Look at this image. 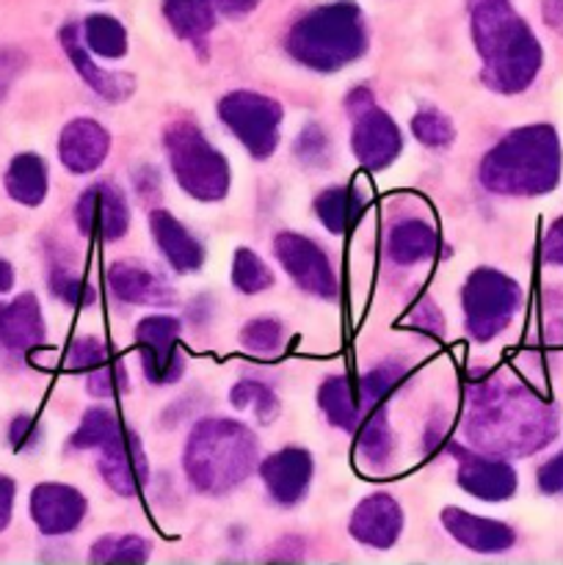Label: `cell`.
I'll use <instances>...</instances> for the list:
<instances>
[{"instance_id":"obj_48","label":"cell","mask_w":563,"mask_h":565,"mask_svg":"<svg viewBox=\"0 0 563 565\" xmlns=\"http://www.w3.org/2000/svg\"><path fill=\"white\" fill-rule=\"evenodd\" d=\"M210 3H213V9L219 11V14L232 17V20H241V17L252 14V11L257 9L259 0H210Z\"/></svg>"},{"instance_id":"obj_3","label":"cell","mask_w":563,"mask_h":565,"mask_svg":"<svg viewBox=\"0 0 563 565\" xmlns=\"http://www.w3.org/2000/svg\"><path fill=\"white\" fill-rule=\"evenodd\" d=\"M561 160L555 127H517L484 158L480 185L497 196H544L561 182Z\"/></svg>"},{"instance_id":"obj_22","label":"cell","mask_w":563,"mask_h":565,"mask_svg":"<svg viewBox=\"0 0 563 565\" xmlns=\"http://www.w3.org/2000/svg\"><path fill=\"white\" fill-rule=\"evenodd\" d=\"M108 287L116 301L132 303V307H171L174 301V290L166 287L163 279L132 263L110 265Z\"/></svg>"},{"instance_id":"obj_9","label":"cell","mask_w":563,"mask_h":565,"mask_svg":"<svg viewBox=\"0 0 563 565\" xmlns=\"http://www.w3.org/2000/svg\"><path fill=\"white\" fill-rule=\"evenodd\" d=\"M219 116L248 154L265 160L279 147L282 105L257 92H232L219 103Z\"/></svg>"},{"instance_id":"obj_7","label":"cell","mask_w":563,"mask_h":565,"mask_svg":"<svg viewBox=\"0 0 563 565\" xmlns=\"http://www.w3.org/2000/svg\"><path fill=\"white\" fill-rule=\"evenodd\" d=\"M464 320L472 340L489 342L511 326L522 309V287L511 276L495 268H478L469 274L461 290Z\"/></svg>"},{"instance_id":"obj_34","label":"cell","mask_w":563,"mask_h":565,"mask_svg":"<svg viewBox=\"0 0 563 565\" xmlns=\"http://www.w3.org/2000/svg\"><path fill=\"white\" fill-rule=\"evenodd\" d=\"M230 403L243 412V408H254V417L259 423H274V417L279 414V401L270 392V386L259 384V381H241V384L232 386Z\"/></svg>"},{"instance_id":"obj_4","label":"cell","mask_w":563,"mask_h":565,"mask_svg":"<svg viewBox=\"0 0 563 565\" xmlns=\"http://www.w3.org/2000/svg\"><path fill=\"white\" fill-rule=\"evenodd\" d=\"M182 463L193 489L210 497L226 494L257 467V439L235 419H204L188 436Z\"/></svg>"},{"instance_id":"obj_36","label":"cell","mask_w":563,"mask_h":565,"mask_svg":"<svg viewBox=\"0 0 563 565\" xmlns=\"http://www.w3.org/2000/svg\"><path fill=\"white\" fill-rule=\"evenodd\" d=\"M149 557V544L138 535H108L92 546L94 563H144Z\"/></svg>"},{"instance_id":"obj_31","label":"cell","mask_w":563,"mask_h":565,"mask_svg":"<svg viewBox=\"0 0 563 565\" xmlns=\"http://www.w3.org/2000/svg\"><path fill=\"white\" fill-rule=\"evenodd\" d=\"M406 364L403 362H384L375 370H370L368 375L359 384V403H362V412H373L375 406H384L386 397L401 386V381L406 379Z\"/></svg>"},{"instance_id":"obj_35","label":"cell","mask_w":563,"mask_h":565,"mask_svg":"<svg viewBox=\"0 0 563 565\" xmlns=\"http://www.w3.org/2000/svg\"><path fill=\"white\" fill-rule=\"evenodd\" d=\"M243 351L254 356H276L285 348V326L274 318H257L241 331Z\"/></svg>"},{"instance_id":"obj_28","label":"cell","mask_w":563,"mask_h":565,"mask_svg":"<svg viewBox=\"0 0 563 565\" xmlns=\"http://www.w3.org/2000/svg\"><path fill=\"white\" fill-rule=\"evenodd\" d=\"M318 403L320 408H323L326 419H329L334 428L346 430V434H353L364 417L359 395L353 392L351 381H348L346 375H331V379H326L323 384H320Z\"/></svg>"},{"instance_id":"obj_15","label":"cell","mask_w":563,"mask_h":565,"mask_svg":"<svg viewBox=\"0 0 563 565\" xmlns=\"http://www.w3.org/2000/svg\"><path fill=\"white\" fill-rule=\"evenodd\" d=\"M259 478L279 505H296L307 497L309 480H312V456L298 447H287L259 463Z\"/></svg>"},{"instance_id":"obj_30","label":"cell","mask_w":563,"mask_h":565,"mask_svg":"<svg viewBox=\"0 0 563 565\" xmlns=\"http://www.w3.org/2000/svg\"><path fill=\"white\" fill-rule=\"evenodd\" d=\"M83 36H86V47L99 58L116 61L127 55V31L116 17L92 14L83 22Z\"/></svg>"},{"instance_id":"obj_37","label":"cell","mask_w":563,"mask_h":565,"mask_svg":"<svg viewBox=\"0 0 563 565\" xmlns=\"http://www.w3.org/2000/svg\"><path fill=\"white\" fill-rule=\"evenodd\" d=\"M412 132L419 143L431 149H445L450 147L456 130H453V121L447 119L439 110H423L412 119Z\"/></svg>"},{"instance_id":"obj_19","label":"cell","mask_w":563,"mask_h":565,"mask_svg":"<svg viewBox=\"0 0 563 565\" xmlns=\"http://www.w3.org/2000/svg\"><path fill=\"white\" fill-rule=\"evenodd\" d=\"M442 524L447 533L467 550L480 552V555H497V552H508L517 541L513 530L508 524L495 522V519H480L458 508H445L442 511Z\"/></svg>"},{"instance_id":"obj_1","label":"cell","mask_w":563,"mask_h":565,"mask_svg":"<svg viewBox=\"0 0 563 565\" xmlns=\"http://www.w3.org/2000/svg\"><path fill=\"white\" fill-rule=\"evenodd\" d=\"M464 436L489 456H530L557 436V414L522 386L489 381L469 392Z\"/></svg>"},{"instance_id":"obj_33","label":"cell","mask_w":563,"mask_h":565,"mask_svg":"<svg viewBox=\"0 0 563 565\" xmlns=\"http://www.w3.org/2000/svg\"><path fill=\"white\" fill-rule=\"evenodd\" d=\"M232 285L246 296H254L274 285V274L252 248H237L235 259H232Z\"/></svg>"},{"instance_id":"obj_32","label":"cell","mask_w":563,"mask_h":565,"mask_svg":"<svg viewBox=\"0 0 563 565\" xmlns=\"http://www.w3.org/2000/svg\"><path fill=\"white\" fill-rule=\"evenodd\" d=\"M119 434L121 423L110 408H92V412L83 414L81 425H77L75 436H72V447L75 450H103Z\"/></svg>"},{"instance_id":"obj_41","label":"cell","mask_w":563,"mask_h":565,"mask_svg":"<svg viewBox=\"0 0 563 565\" xmlns=\"http://www.w3.org/2000/svg\"><path fill=\"white\" fill-rule=\"evenodd\" d=\"M296 154L304 163H323L326 154H329V138L323 136V130H320L318 125H309L307 130L298 136Z\"/></svg>"},{"instance_id":"obj_21","label":"cell","mask_w":563,"mask_h":565,"mask_svg":"<svg viewBox=\"0 0 563 565\" xmlns=\"http://www.w3.org/2000/svg\"><path fill=\"white\" fill-rule=\"evenodd\" d=\"M44 337L47 331L36 296L22 292L14 301L0 303V345L9 351H31L42 345Z\"/></svg>"},{"instance_id":"obj_20","label":"cell","mask_w":563,"mask_h":565,"mask_svg":"<svg viewBox=\"0 0 563 565\" xmlns=\"http://www.w3.org/2000/svg\"><path fill=\"white\" fill-rule=\"evenodd\" d=\"M458 486L484 502H502L517 491V472L502 458L464 456L458 467Z\"/></svg>"},{"instance_id":"obj_26","label":"cell","mask_w":563,"mask_h":565,"mask_svg":"<svg viewBox=\"0 0 563 565\" xmlns=\"http://www.w3.org/2000/svg\"><path fill=\"white\" fill-rule=\"evenodd\" d=\"M163 17L182 42L196 44L204 53V42L215 25V9L210 0H163Z\"/></svg>"},{"instance_id":"obj_40","label":"cell","mask_w":563,"mask_h":565,"mask_svg":"<svg viewBox=\"0 0 563 565\" xmlns=\"http://www.w3.org/2000/svg\"><path fill=\"white\" fill-rule=\"evenodd\" d=\"M103 362H108V348L99 342L97 337H77L72 340L70 353H66V367L83 373V370H94Z\"/></svg>"},{"instance_id":"obj_8","label":"cell","mask_w":563,"mask_h":565,"mask_svg":"<svg viewBox=\"0 0 563 565\" xmlns=\"http://www.w3.org/2000/svg\"><path fill=\"white\" fill-rule=\"evenodd\" d=\"M346 110L351 114L353 121L351 149L359 163H362V169L381 171L392 166V160L403 149V138L395 119L375 105L373 94L368 88H357V92L348 94Z\"/></svg>"},{"instance_id":"obj_42","label":"cell","mask_w":563,"mask_h":565,"mask_svg":"<svg viewBox=\"0 0 563 565\" xmlns=\"http://www.w3.org/2000/svg\"><path fill=\"white\" fill-rule=\"evenodd\" d=\"M42 439V430H39V423L28 414H17L9 425V441L17 452L31 450V447L39 445Z\"/></svg>"},{"instance_id":"obj_2","label":"cell","mask_w":563,"mask_h":565,"mask_svg":"<svg viewBox=\"0 0 563 565\" xmlns=\"http://www.w3.org/2000/svg\"><path fill=\"white\" fill-rule=\"evenodd\" d=\"M472 42L484 61V83L500 94L530 88L544 64L539 39L508 0H480L472 9Z\"/></svg>"},{"instance_id":"obj_12","label":"cell","mask_w":563,"mask_h":565,"mask_svg":"<svg viewBox=\"0 0 563 565\" xmlns=\"http://www.w3.org/2000/svg\"><path fill=\"white\" fill-rule=\"evenodd\" d=\"M75 224L86 237L116 243L130 230V207L114 182H94L81 193L75 204Z\"/></svg>"},{"instance_id":"obj_49","label":"cell","mask_w":563,"mask_h":565,"mask_svg":"<svg viewBox=\"0 0 563 565\" xmlns=\"http://www.w3.org/2000/svg\"><path fill=\"white\" fill-rule=\"evenodd\" d=\"M541 17L550 28L563 31V0H541Z\"/></svg>"},{"instance_id":"obj_23","label":"cell","mask_w":563,"mask_h":565,"mask_svg":"<svg viewBox=\"0 0 563 565\" xmlns=\"http://www.w3.org/2000/svg\"><path fill=\"white\" fill-rule=\"evenodd\" d=\"M149 230H152L155 243H158V248L177 274H193V270L202 268V246L174 215L166 213V210H152L149 213Z\"/></svg>"},{"instance_id":"obj_13","label":"cell","mask_w":563,"mask_h":565,"mask_svg":"<svg viewBox=\"0 0 563 565\" xmlns=\"http://www.w3.org/2000/svg\"><path fill=\"white\" fill-rule=\"evenodd\" d=\"M99 475L119 497H136L141 491L149 480V467L132 430L121 428V434L99 450Z\"/></svg>"},{"instance_id":"obj_44","label":"cell","mask_w":563,"mask_h":565,"mask_svg":"<svg viewBox=\"0 0 563 565\" xmlns=\"http://www.w3.org/2000/svg\"><path fill=\"white\" fill-rule=\"evenodd\" d=\"M541 257H544L546 265L563 268V215L552 221L550 230H546L544 241H541Z\"/></svg>"},{"instance_id":"obj_25","label":"cell","mask_w":563,"mask_h":565,"mask_svg":"<svg viewBox=\"0 0 563 565\" xmlns=\"http://www.w3.org/2000/svg\"><path fill=\"white\" fill-rule=\"evenodd\" d=\"M6 193L25 207H39L47 196V163L39 154H17L3 177Z\"/></svg>"},{"instance_id":"obj_10","label":"cell","mask_w":563,"mask_h":565,"mask_svg":"<svg viewBox=\"0 0 563 565\" xmlns=\"http://www.w3.org/2000/svg\"><path fill=\"white\" fill-rule=\"evenodd\" d=\"M274 254L282 263V268L290 274V279L304 292L334 301L340 285H337V274L331 268L329 257H326V252L318 243L304 235H296V232H279L274 241Z\"/></svg>"},{"instance_id":"obj_14","label":"cell","mask_w":563,"mask_h":565,"mask_svg":"<svg viewBox=\"0 0 563 565\" xmlns=\"http://www.w3.org/2000/svg\"><path fill=\"white\" fill-rule=\"evenodd\" d=\"M86 497L72 486L42 483L31 491V519L44 535H66L86 516Z\"/></svg>"},{"instance_id":"obj_47","label":"cell","mask_w":563,"mask_h":565,"mask_svg":"<svg viewBox=\"0 0 563 565\" xmlns=\"http://www.w3.org/2000/svg\"><path fill=\"white\" fill-rule=\"evenodd\" d=\"M22 70V55L14 50H0V97L9 92L11 81Z\"/></svg>"},{"instance_id":"obj_6","label":"cell","mask_w":563,"mask_h":565,"mask_svg":"<svg viewBox=\"0 0 563 565\" xmlns=\"http://www.w3.org/2000/svg\"><path fill=\"white\" fill-rule=\"evenodd\" d=\"M163 147L177 182L199 202H221L230 191V163L215 152L196 121H171L163 132Z\"/></svg>"},{"instance_id":"obj_45","label":"cell","mask_w":563,"mask_h":565,"mask_svg":"<svg viewBox=\"0 0 563 565\" xmlns=\"http://www.w3.org/2000/svg\"><path fill=\"white\" fill-rule=\"evenodd\" d=\"M535 480H539V489L544 491V494H563V452L550 458V461L539 469V478Z\"/></svg>"},{"instance_id":"obj_16","label":"cell","mask_w":563,"mask_h":565,"mask_svg":"<svg viewBox=\"0 0 563 565\" xmlns=\"http://www.w3.org/2000/svg\"><path fill=\"white\" fill-rule=\"evenodd\" d=\"M110 152V136L99 121L72 119L59 136V158L72 174H88L103 166Z\"/></svg>"},{"instance_id":"obj_29","label":"cell","mask_w":563,"mask_h":565,"mask_svg":"<svg viewBox=\"0 0 563 565\" xmlns=\"http://www.w3.org/2000/svg\"><path fill=\"white\" fill-rule=\"evenodd\" d=\"M362 210L364 199L353 188H329V191H323L315 199V213H318L320 224L329 232H334V235L351 230L359 221V215H362Z\"/></svg>"},{"instance_id":"obj_24","label":"cell","mask_w":563,"mask_h":565,"mask_svg":"<svg viewBox=\"0 0 563 565\" xmlns=\"http://www.w3.org/2000/svg\"><path fill=\"white\" fill-rule=\"evenodd\" d=\"M439 252V235L419 218H403L386 232V257L395 265H414Z\"/></svg>"},{"instance_id":"obj_50","label":"cell","mask_w":563,"mask_h":565,"mask_svg":"<svg viewBox=\"0 0 563 565\" xmlns=\"http://www.w3.org/2000/svg\"><path fill=\"white\" fill-rule=\"evenodd\" d=\"M14 287V268L11 263L0 259V292H9Z\"/></svg>"},{"instance_id":"obj_17","label":"cell","mask_w":563,"mask_h":565,"mask_svg":"<svg viewBox=\"0 0 563 565\" xmlns=\"http://www.w3.org/2000/svg\"><path fill=\"white\" fill-rule=\"evenodd\" d=\"M353 539L373 550H390L403 530V511L390 494H370L353 511L348 524Z\"/></svg>"},{"instance_id":"obj_43","label":"cell","mask_w":563,"mask_h":565,"mask_svg":"<svg viewBox=\"0 0 563 565\" xmlns=\"http://www.w3.org/2000/svg\"><path fill=\"white\" fill-rule=\"evenodd\" d=\"M408 323H414V329L425 331L431 337H445V318L431 301H419L414 312L408 315Z\"/></svg>"},{"instance_id":"obj_46","label":"cell","mask_w":563,"mask_h":565,"mask_svg":"<svg viewBox=\"0 0 563 565\" xmlns=\"http://www.w3.org/2000/svg\"><path fill=\"white\" fill-rule=\"evenodd\" d=\"M14 497L17 483L9 475H0V533L11 524V513H14Z\"/></svg>"},{"instance_id":"obj_39","label":"cell","mask_w":563,"mask_h":565,"mask_svg":"<svg viewBox=\"0 0 563 565\" xmlns=\"http://www.w3.org/2000/svg\"><path fill=\"white\" fill-rule=\"evenodd\" d=\"M127 386H130V379H127L121 362H103L99 367L88 370V392H92L94 397L121 395V392H127Z\"/></svg>"},{"instance_id":"obj_5","label":"cell","mask_w":563,"mask_h":565,"mask_svg":"<svg viewBox=\"0 0 563 565\" xmlns=\"http://www.w3.org/2000/svg\"><path fill=\"white\" fill-rule=\"evenodd\" d=\"M368 28L357 3L337 0L318 6L290 28L285 47L298 64L315 72H337L368 53Z\"/></svg>"},{"instance_id":"obj_11","label":"cell","mask_w":563,"mask_h":565,"mask_svg":"<svg viewBox=\"0 0 563 565\" xmlns=\"http://www.w3.org/2000/svg\"><path fill=\"white\" fill-rule=\"evenodd\" d=\"M180 320L169 315H152L144 318L136 329V345L141 353L144 379L149 384H174L182 379L185 359H182L180 345Z\"/></svg>"},{"instance_id":"obj_38","label":"cell","mask_w":563,"mask_h":565,"mask_svg":"<svg viewBox=\"0 0 563 565\" xmlns=\"http://www.w3.org/2000/svg\"><path fill=\"white\" fill-rule=\"evenodd\" d=\"M50 290H53L55 298H61L64 303H70V307H92L94 301H97V292H94V287L88 285L86 279H81V276H75L72 270L66 268H53V274H50Z\"/></svg>"},{"instance_id":"obj_27","label":"cell","mask_w":563,"mask_h":565,"mask_svg":"<svg viewBox=\"0 0 563 565\" xmlns=\"http://www.w3.org/2000/svg\"><path fill=\"white\" fill-rule=\"evenodd\" d=\"M392 447H395V439H392V430L386 425L384 406H375L373 412H368L359 423V439H357V458L359 467L364 472H381L386 467L392 456Z\"/></svg>"},{"instance_id":"obj_18","label":"cell","mask_w":563,"mask_h":565,"mask_svg":"<svg viewBox=\"0 0 563 565\" xmlns=\"http://www.w3.org/2000/svg\"><path fill=\"white\" fill-rule=\"evenodd\" d=\"M59 42L61 47H64L66 58H70L72 66L77 70V75L83 77V83H86L94 94H99V97L108 99V103H121V99L130 97L132 88H136L132 77L125 75V72L99 70L92 61V55H88V50L83 47L81 28L64 25L59 31Z\"/></svg>"}]
</instances>
